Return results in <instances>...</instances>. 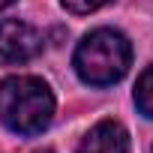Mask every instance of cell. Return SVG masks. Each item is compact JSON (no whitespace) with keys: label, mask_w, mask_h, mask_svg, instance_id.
Masks as SVG:
<instances>
[{"label":"cell","mask_w":153,"mask_h":153,"mask_svg":"<svg viewBox=\"0 0 153 153\" xmlns=\"http://www.w3.org/2000/svg\"><path fill=\"white\" fill-rule=\"evenodd\" d=\"M54 120V93L36 75H9L0 81V123L15 135H39Z\"/></svg>","instance_id":"6da1fadb"},{"label":"cell","mask_w":153,"mask_h":153,"mask_svg":"<svg viewBox=\"0 0 153 153\" xmlns=\"http://www.w3.org/2000/svg\"><path fill=\"white\" fill-rule=\"evenodd\" d=\"M15 0H0V9H6V6H12Z\"/></svg>","instance_id":"52a82bcc"},{"label":"cell","mask_w":153,"mask_h":153,"mask_svg":"<svg viewBox=\"0 0 153 153\" xmlns=\"http://www.w3.org/2000/svg\"><path fill=\"white\" fill-rule=\"evenodd\" d=\"M135 108L153 120V66H147L138 75V84H135Z\"/></svg>","instance_id":"5b68a950"},{"label":"cell","mask_w":153,"mask_h":153,"mask_svg":"<svg viewBox=\"0 0 153 153\" xmlns=\"http://www.w3.org/2000/svg\"><path fill=\"white\" fill-rule=\"evenodd\" d=\"M39 153H51V150H39Z\"/></svg>","instance_id":"ba28073f"},{"label":"cell","mask_w":153,"mask_h":153,"mask_svg":"<svg viewBox=\"0 0 153 153\" xmlns=\"http://www.w3.org/2000/svg\"><path fill=\"white\" fill-rule=\"evenodd\" d=\"M105 3H111V0H60V6L72 15H90V12L102 9Z\"/></svg>","instance_id":"8992f818"},{"label":"cell","mask_w":153,"mask_h":153,"mask_svg":"<svg viewBox=\"0 0 153 153\" xmlns=\"http://www.w3.org/2000/svg\"><path fill=\"white\" fill-rule=\"evenodd\" d=\"M129 63H132V42L114 27H99L87 33L72 57L78 78L90 87H111L123 81Z\"/></svg>","instance_id":"7a4b0ae2"},{"label":"cell","mask_w":153,"mask_h":153,"mask_svg":"<svg viewBox=\"0 0 153 153\" xmlns=\"http://www.w3.org/2000/svg\"><path fill=\"white\" fill-rule=\"evenodd\" d=\"M75 153H129V132L120 120H99Z\"/></svg>","instance_id":"277c9868"},{"label":"cell","mask_w":153,"mask_h":153,"mask_svg":"<svg viewBox=\"0 0 153 153\" xmlns=\"http://www.w3.org/2000/svg\"><path fill=\"white\" fill-rule=\"evenodd\" d=\"M45 48V36L18 18L0 21V66H21L33 57H39Z\"/></svg>","instance_id":"3957f363"}]
</instances>
